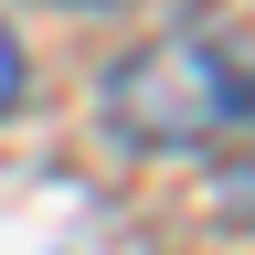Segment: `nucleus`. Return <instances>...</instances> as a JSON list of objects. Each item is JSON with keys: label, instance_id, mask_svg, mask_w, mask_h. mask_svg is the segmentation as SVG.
<instances>
[{"label": "nucleus", "instance_id": "nucleus-1", "mask_svg": "<svg viewBox=\"0 0 255 255\" xmlns=\"http://www.w3.org/2000/svg\"><path fill=\"white\" fill-rule=\"evenodd\" d=\"M107 117L138 149H213V138H234L245 128V53H234V32L181 21L159 43H138L107 75Z\"/></svg>", "mask_w": 255, "mask_h": 255}, {"label": "nucleus", "instance_id": "nucleus-2", "mask_svg": "<svg viewBox=\"0 0 255 255\" xmlns=\"http://www.w3.org/2000/svg\"><path fill=\"white\" fill-rule=\"evenodd\" d=\"M11 107H21V43L0 32V117H11Z\"/></svg>", "mask_w": 255, "mask_h": 255}]
</instances>
